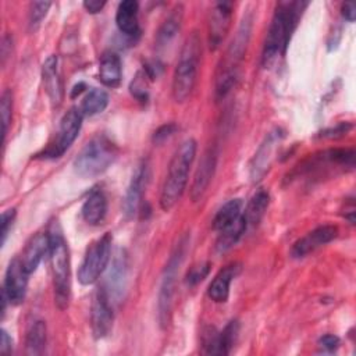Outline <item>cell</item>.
<instances>
[{
    "mask_svg": "<svg viewBox=\"0 0 356 356\" xmlns=\"http://www.w3.org/2000/svg\"><path fill=\"white\" fill-rule=\"evenodd\" d=\"M250 32H252V14L248 13L246 15H243L239 24V28L218 65L217 75H216V89H214L217 100H222L231 92V89L235 86L238 81L239 67L246 53V47L250 39Z\"/></svg>",
    "mask_w": 356,
    "mask_h": 356,
    "instance_id": "7a4b0ae2",
    "label": "cell"
},
{
    "mask_svg": "<svg viewBox=\"0 0 356 356\" xmlns=\"http://www.w3.org/2000/svg\"><path fill=\"white\" fill-rule=\"evenodd\" d=\"M202 56V43L196 32H192L179 53L172 75V97L177 103H184L193 92Z\"/></svg>",
    "mask_w": 356,
    "mask_h": 356,
    "instance_id": "5b68a950",
    "label": "cell"
},
{
    "mask_svg": "<svg viewBox=\"0 0 356 356\" xmlns=\"http://www.w3.org/2000/svg\"><path fill=\"white\" fill-rule=\"evenodd\" d=\"M217 165V150L214 146H210L202 156L199 165L196 168L192 185H191V199L193 202H197L203 197L206 193Z\"/></svg>",
    "mask_w": 356,
    "mask_h": 356,
    "instance_id": "2e32d148",
    "label": "cell"
},
{
    "mask_svg": "<svg viewBox=\"0 0 356 356\" xmlns=\"http://www.w3.org/2000/svg\"><path fill=\"white\" fill-rule=\"evenodd\" d=\"M42 79L44 90L53 106H58L64 97L63 79L58 70V58L49 56L42 65Z\"/></svg>",
    "mask_w": 356,
    "mask_h": 356,
    "instance_id": "e0dca14e",
    "label": "cell"
},
{
    "mask_svg": "<svg viewBox=\"0 0 356 356\" xmlns=\"http://www.w3.org/2000/svg\"><path fill=\"white\" fill-rule=\"evenodd\" d=\"M146 74L143 72H138V75L135 76V79L131 83V93L140 102H146L147 100V89H146Z\"/></svg>",
    "mask_w": 356,
    "mask_h": 356,
    "instance_id": "836d02e7",
    "label": "cell"
},
{
    "mask_svg": "<svg viewBox=\"0 0 356 356\" xmlns=\"http://www.w3.org/2000/svg\"><path fill=\"white\" fill-rule=\"evenodd\" d=\"M232 8L231 1H220L213 6L209 18V46L211 50L218 49L224 42L231 26Z\"/></svg>",
    "mask_w": 356,
    "mask_h": 356,
    "instance_id": "8fae6325",
    "label": "cell"
},
{
    "mask_svg": "<svg viewBox=\"0 0 356 356\" xmlns=\"http://www.w3.org/2000/svg\"><path fill=\"white\" fill-rule=\"evenodd\" d=\"M282 136H284V134L281 132V129L277 128L266 136V139L257 149V152L252 160V164H250V178L253 182L260 181L268 171L271 161L274 160L275 149L281 143Z\"/></svg>",
    "mask_w": 356,
    "mask_h": 356,
    "instance_id": "9a60e30c",
    "label": "cell"
},
{
    "mask_svg": "<svg viewBox=\"0 0 356 356\" xmlns=\"http://www.w3.org/2000/svg\"><path fill=\"white\" fill-rule=\"evenodd\" d=\"M83 114L79 107H71L60 120L57 136L42 153L38 154L40 159H57L63 156L76 139L82 127Z\"/></svg>",
    "mask_w": 356,
    "mask_h": 356,
    "instance_id": "9c48e42d",
    "label": "cell"
},
{
    "mask_svg": "<svg viewBox=\"0 0 356 356\" xmlns=\"http://www.w3.org/2000/svg\"><path fill=\"white\" fill-rule=\"evenodd\" d=\"M83 89H85V83H78V85H75L74 86V89H72V92H71V96L72 97H75L76 95H79V93H82L83 92Z\"/></svg>",
    "mask_w": 356,
    "mask_h": 356,
    "instance_id": "b9f144b4",
    "label": "cell"
},
{
    "mask_svg": "<svg viewBox=\"0 0 356 356\" xmlns=\"http://www.w3.org/2000/svg\"><path fill=\"white\" fill-rule=\"evenodd\" d=\"M175 131H177V125H175L174 122L164 124V125L159 127V128L154 131V134H153V142H154V143H163V142H165L168 138H171Z\"/></svg>",
    "mask_w": 356,
    "mask_h": 356,
    "instance_id": "d590c367",
    "label": "cell"
},
{
    "mask_svg": "<svg viewBox=\"0 0 356 356\" xmlns=\"http://www.w3.org/2000/svg\"><path fill=\"white\" fill-rule=\"evenodd\" d=\"M49 249H50V242H49L47 232L36 234L35 236H32L29 239V242L26 243V246L22 252V256L19 257L24 268L26 270V273L29 275L36 271V268L40 264V261L43 260V257L46 254H49Z\"/></svg>",
    "mask_w": 356,
    "mask_h": 356,
    "instance_id": "d6986e66",
    "label": "cell"
},
{
    "mask_svg": "<svg viewBox=\"0 0 356 356\" xmlns=\"http://www.w3.org/2000/svg\"><path fill=\"white\" fill-rule=\"evenodd\" d=\"M270 204V195L266 191H257L250 200L248 202L245 210H242V216L246 224V231L253 229L261 221L267 207Z\"/></svg>",
    "mask_w": 356,
    "mask_h": 356,
    "instance_id": "cb8c5ba5",
    "label": "cell"
},
{
    "mask_svg": "<svg viewBox=\"0 0 356 356\" xmlns=\"http://www.w3.org/2000/svg\"><path fill=\"white\" fill-rule=\"evenodd\" d=\"M113 306L108 292L104 286L96 289L90 306V325L95 338L100 339L110 334L113 328Z\"/></svg>",
    "mask_w": 356,
    "mask_h": 356,
    "instance_id": "30bf717a",
    "label": "cell"
},
{
    "mask_svg": "<svg viewBox=\"0 0 356 356\" xmlns=\"http://www.w3.org/2000/svg\"><path fill=\"white\" fill-rule=\"evenodd\" d=\"M50 249L49 257L51 263L54 302L60 310L68 307L71 296V264L67 241L57 222H53L47 231Z\"/></svg>",
    "mask_w": 356,
    "mask_h": 356,
    "instance_id": "277c9868",
    "label": "cell"
},
{
    "mask_svg": "<svg viewBox=\"0 0 356 356\" xmlns=\"http://www.w3.org/2000/svg\"><path fill=\"white\" fill-rule=\"evenodd\" d=\"M350 128H352V124H349V122H341V124H338V125L334 127V128H330V129L323 131V132H321V136H323V138H341V136L346 135Z\"/></svg>",
    "mask_w": 356,
    "mask_h": 356,
    "instance_id": "74e56055",
    "label": "cell"
},
{
    "mask_svg": "<svg viewBox=\"0 0 356 356\" xmlns=\"http://www.w3.org/2000/svg\"><path fill=\"white\" fill-rule=\"evenodd\" d=\"M118 157L117 145L104 134L95 135L74 159V170L82 178L102 175Z\"/></svg>",
    "mask_w": 356,
    "mask_h": 356,
    "instance_id": "8992f818",
    "label": "cell"
},
{
    "mask_svg": "<svg viewBox=\"0 0 356 356\" xmlns=\"http://www.w3.org/2000/svg\"><path fill=\"white\" fill-rule=\"evenodd\" d=\"M138 11L139 4L135 0H122L117 7L115 24L120 32L129 38H136L140 33Z\"/></svg>",
    "mask_w": 356,
    "mask_h": 356,
    "instance_id": "44dd1931",
    "label": "cell"
},
{
    "mask_svg": "<svg viewBox=\"0 0 356 356\" xmlns=\"http://www.w3.org/2000/svg\"><path fill=\"white\" fill-rule=\"evenodd\" d=\"M306 6L307 3L302 1H281L277 4L261 51V65L264 68H270L285 54L291 36Z\"/></svg>",
    "mask_w": 356,
    "mask_h": 356,
    "instance_id": "6da1fadb",
    "label": "cell"
},
{
    "mask_svg": "<svg viewBox=\"0 0 356 356\" xmlns=\"http://www.w3.org/2000/svg\"><path fill=\"white\" fill-rule=\"evenodd\" d=\"M82 217L90 225H99L107 214V199L100 189H93L82 204Z\"/></svg>",
    "mask_w": 356,
    "mask_h": 356,
    "instance_id": "603a6c76",
    "label": "cell"
},
{
    "mask_svg": "<svg viewBox=\"0 0 356 356\" xmlns=\"http://www.w3.org/2000/svg\"><path fill=\"white\" fill-rule=\"evenodd\" d=\"M318 346L323 352H334L339 346V338L332 334H325L318 339Z\"/></svg>",
    "mask_w": 356,
    "mask_h": 356,
    "instance_id": "8d00e7d4",
    "label": "cell"
},
{
    "mask_svg": "<svg viewBox=\"0 0 356 356\" xmlns=\"http://www.w3.org/2000/svg\"><path fill=\"white\" fill-rule=\"evenodd\" d=\"M341 14H342V17H343L346 21L353 22L355 18H356V6H355L353 3H350V1L343 3L342 7H341Z\"/></svg>",
    "mask_w": 356,
    "mask_h": 356,
    "instance_id": "ab89813d",
    "label": "cell"
},
{
    "mask_svg": "<svg viewBox=\"0 0 356 356\" xmlns=\"http://www.w3.org/2000/svg\"><path fill=\"white\" fill-rule=\"evenodd\" d=\"M127 281H128V257L122 250H118L108 273V288H106L110 299H114V302H118L124 296Z\"/></svg>",
    "mask_w": 356,
    "mask_h": 356,
    "instance_id": "ac0fdd59",
    "label": "cell"
},
{
    "mask_svg": "<svg viewBox=\"0 0 356 356\" xmlns=\"http://www.w3.org/2000/svg\"><path fill=\"white\" fill-rule=\"evenodd\" d=\"M242 207L243 203L241 199H231L227 203H224L218 211L216 213L211 225L216 232H220L234 224L241 216H242Z\"/></svg>",
    "mask_w": 356,
    "mask_h": 356,
    "instance_id": "4316f807",
    "label": "cell"
},
{
    "mask_svg": "<svg viewBox=\"0 0 356 356\" xmlns=\"http://www.w3.org/2000/svg\"><path fill=\"white\" fill-rule=\"evenodd\" d=\"M245 232H246V224H245L243 216H241L234 224H231L229 227L218 232V236L214 245L216 252L218 254L228 252L242 238Z\"/></svg>",
    "mask_w": 356,
    "mask_h": 356,
    "instance_id": "83f0119b",
    "label": "cell"
},
{
    "mask_svg": "<svg viewBox=\"0 0 356 356\" xmlns=\"http://www.w3.org/2000/svg\"><path fill=\"white\" fill-rule=\"evenodd\" d=\"M107 104H108V95H107V92L103 90V89L93 88L82 99L79 110H81V113L83 115L92 117V115H96V114L104 111Z\"/></svg>",
    "mask_w": 356,
    "mask_h": 356,
    "instance_id": "f1b7e54d",
    "label": "cell"
},
{
    "mask_svg": "<svg viewBox=\"0 0 356 356\" xmlns=\"http://www.w3.org/2000/svg\"><path fill=\"white\" fill-rule=\"evenodd\" d=\"M51 3L50 1H33L29 6L28 14V26L31 31H36L42 24L43 18L46 17Z\"/></svg>",
    "mask_w": 356,
    "mask_h": 356,
    "instance_id": "4dcf8cb0",
    "label": "cell"
},
{
    "mask_svg": "<svg viewBox=\"0 0 356 356\" xmlns=\"http://www.w3.org/2000/svg\"><path fill=\"white\" fill-rule=\"evenodd\" d=\"M82 6H83V8H85L88 13H90V14H97V13H100V11L104 8L106 1H103V0H85V1L82 3Z\"/></svg>",
    "mask_w": 356,
    "mask_h": 356,
    "instance_id": "f35d334b",
    "label": "cell"
},
{
    "mask_svg": "<svg viewBox=\"0 0 356 356\" xmlns=\"http://www.w3.org/2000/svg\"><path fill=\"white\" fill-rule=\"evenodd\" d=\"M28 277L29 274L24 268L21 259H13L6 270L3 285V292L6 293L10 305H19L24 302L26 295Z\"/></svg>",
    "mask_w": 356,
    "mask_h": 356,
    "instance_id": "7c38bea8",
    "label": "cell"
},
{
    "mask_svg": "<svg viewBox=\"0 0 356 356\" xmlns=\"http://www.w3.org/2000/svg\"><path fill=\"white\" fill-rule=\"evenodd\" d=\"M209 271H210V263H199V264L191 267V270L188 271V274L185 277L186 285H189V286L197 285L207 277Z\"/></svg>",
    "mask_w": 356,
    "mask_h": 356,
    "instance_id": "d6a6232c",
    "label": "cell"
},
{
    "mask_svg": "<svg viewBox=\"0 0 356 356\" xmlns=\"http://www.w3.org/2000/svg\"><path fill=\"white\" fill-rule=\"evenodd\" d=\"M196 140L189 138L175 150L168 164V171L160 193V207L164 211H170L181 199L188 184L189 170L196 156Z\"/></svg>",
    "mask_w": 356,
    "mask_h": 356,
    "instance_id": "3957f363",
    "label": "cell"
},
{
    "mask_svg": "<svg viewBox=\"0 0 356 356\" xmlns=\"http://www.w3.org/2000/svg\"><path fill=\"white\" fill-rule=\"evenodd\" d=\"M182 18H184V6L175 4L157 31V35H156L157 46L160 47L165 46L177 36L182 25Z\"/></svg>",
    "mask_w": 356,
    "mask_h": 356,
    "instance_id": "d4e9b609",
    "label": "cell"
},
{
    "mask_svg": "<svg viewBox=\"0 0 356 356\" xmlns=\"http://www.w3.org/2000/svg\"><path fill=\"white\" fill-rule=\"evenodd\" d=\"M13 350V339L6 330H1V341H0V352L11 353Z\"/></svg>",
    "mask_w": 356,
    "mask_h": 356,
    "instance_id": "60d3db41",
    "label": "cell"
},
{
    "mask_svg": "<svg viewBox=\"0 0 356 356\" xmlns=\"http://www.w3.org/2000/svg\"><path fill=\"white\" fill-rule=\"evenodd\" d=\"M111 254V234L106 232L93 241L83 256L78 270V281L82 285L95 284L106 270Z\"/></svg>",
    "mask_w": 356,
    "mask_h": 356,
    "instance_id": "ba28073f",
    "label": "cell"
},
{
    "mask_svg": "<svg viewBox=\"0 0 356 356\" xmlns=\"http://www.w3.org/2000/svg\"><path fill=\"white\" fill-rule=\"evenodd\" d=\"M47 342V328L43 320H35L29 324L25 335L26 355H42Z\"/></svg>",
    "mask_w": 356,
    "mask_h": 356,
    "instance_id": "484cf974",
    "label": "cell"
},
{
    "mask_svg": "<svg viewBox=\"0 0 356 356\" xmlns=\"http://www.w3.org/2000/svg\"><path fill=\"white\" fill-rule=\"evenodd\" d=\"M238 334H239V323L238 320H231L222 328V331H218L214 355H228L238 339Z\"/></svg>",
    "mask_w": 356,
    "mask_h": 356,
    "instance_id": "f546056e",
    "label": "cell"
},
{
    "mask_svg": "<svg viewBox=\"0 0 356 356\" xmlns=\"http://www.w3.org/2000/svg\"><path fill=\"white\" fill-rule=\"evenodd\" d=\"M122 78L121 60L114 51H104L99 61V79L104 86L115 88Z\"/></svg>",
    "mask_w": 356,
    "mask_h": 356,
    "instance_id": "7402d4cb",
    "label": "cell"
},
{
    "mask_svg": "<svg viewBox=\"0 0 356 356\" xmlns=\"http://www.w3.org/2000/svg\"><path fill=\"white\" fill-rule=\"evenodd\" d=\"M239 270H241L239 263H231L217 273V275L213 278V281L207 288V295L213 302L216 303L227 302L229 296L231 282L238 275Z\"/></svg>",
    "mask_w": 356,
    "mask_h": 356,
    "instance_id": "ffe728a7",
    "label": "cell"
},
{
    "mask_svg": "<svg viewBox=\"0 0 356 356\" xmlns=\"http://www.w3.org/2000/svg\"><path fill=\"white\" fill-rule=\"evenodd\" d=\"M189 243L188 236H184L178 241L175 245L161 277L160 289H159V298H157V317L160 325L164 328L168 325L171 318V310H172V299L175 292V281L179 271V266L184 261L186 246Z\"/></svg>",
    "mask_w": 356,
    "mask_h": 356,
    "instance_id": "52a82bcc",
    "label": "cell"
},
{
    "mask_svg": "<svg viewBox=\"0 0 356 356\" xmlns=\"http://www.w3.org/2000/svg\"><path fill=\"white\" fill-rule=\"evenodd\" d=\"M147 181H149V165H147L146 160H142L135 167V170L132 172L131 181H129V185L127 188L125 197H124L122 209H124V213L128 218L134 217L138 213L139 206L142 203L143 192H145L146 185H147Z\"/></svg>",
    "mask_w": 356,
    "mask_h": 356,
    "instance_id": "4fadbf2b",
    "label": "cell"
},
{
    "mask_svg": "<svg viewBox=\"0 0 356 356\" xmlns=\"http://www.w3.org/2000/svg\"><path fill=\"white\" fill-rule=\"evenodd\" d=\"M0 114H1V124H3V143L6 140V135L11 122V114H13V93L10 89H6L1 93L0 100Z\"/></svg>",
    "mask_w": 356,
    "mask_h": 356,
    "instance_id": "1f68e13d",
    "label": "cell"
},
{
    "mask_svg": "<svg viewBox=\"0 0 356 356\" xmlns=\"http://www.w3.org/2000/svg\"><path fill=\"white\" fill-rule=\"evenodd\" d=\"M15 209H7L3 211L1 214V245L6 243V239H7V235L13 227V222L15 220Z\"/></svg>",
    "mask_w": 356,
    "mask_h": 356,
    "instance_id": "e575fe53",
    "label": "cell"
},
{
    "mask_svg": "<svg viewBox=\"0 0 356 356\" xmlns=\"http://www.w3.org/2000/svg\"><path fill=\"white\" fill-rule=\"evenodd\" d=\"M338 235V228L335 225H320L314 229H312L310 232H307L306 235H303L302 238H299L291 249V256L293 259H302L307 254H310L312 252H314L316 249L324 246L325 243L331 242L332 239H335Z\"/></svg>",
    "mask_w": 356,
    "mask_h": 356,
    "instance_id": "5bb4252c",
    "label": "cell"
}]
</instances>
